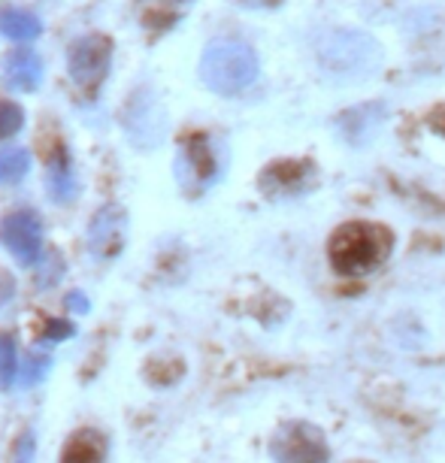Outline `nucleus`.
Segmentation results:
<instances>
[{
    "mask_svg": "<svg viewBox=\"0 0 445 463\" xmlns=\"http://www.w3.org/2000/svg\"><path fill=\"white\" fill-rule=\"evenodd\" d=\"M394 249V237L385 224L376 222H348L336 227L327 242V255L336 273L366 276L379 269Z\"/></svg>",
    "mask_w": 445,
    "mask_h": 463,
    "instance_id": "f257e3e1",
    "label": "nucleus"
},
{
    "mask_svg": "<svg viewBox=\"0 0 445 463\" xmlns=\"http://www.w3.org/2000/svg\"><path fill=\"white\" fill-rule=\"evenodd\" d=\"M200 80L209 91L233 98L258 80V55L249 43L213 40L200 58Z\"/></svg>",
    "mask_w": 445,
    "mask_h": 463,
    "instance_id": "f03ea898",
    "label": "nucleus"
},
{
    "mask_svg": "<svg viewBox=\"0 0 445 463\" xmlns=\"http://www.w3.org/2000/svg\"><path fill=\"white\" fill-rule=\"evenodd\" d=\"M224 173V148L215 137L191 134L179 148L176 158V179L185 188V194H204L213 188Z\"/></svg>",
    "mask_w": 445,
    "mask_h": 463,
    "instance_id": "7ed1b4c3",
    "label": "nucleus"
},
{
    "mask_svg": "<svg viewBox=\"0 0 445 463\" xmlns=\"http://www.w3.org/2000/svg\"><path fill=\"white\" fill-rule=\"evenodd\" d=\"M318 55L330 73H339V76H366V73H373L382 61L376 40L357 31L330 33V37L321 43Z\"/></svg>",
    "mask_w": 445,
    "mask_h": 463,
    "instance_id": "20e7f679",
    "label": "nucleus"
},
{
    "mask_svg": "<svg viewBox=\"0 0 445 463\" xmlns=\"http://www.w3.org/2000/svg\"><path fill=\"white\" fill-rule=\"evenodd\" d=\"M109 61H112V40L103 33H89L80 37L70 46L67 55V70L73 85L85 94H94L100 89V82L109 73Z\"/></svg>",
    "mask_w": 445,
    "mask_h": 463,
    "instance_id": "39448f33",
    "label": "nucleus"
},
{
    "mask_svg": "<svg viewBox=\"0 0 445 463\" xmlns=\"http://www.w3.org/2000/svg\"><path fill=\"white\" fill-rule=\"evenodd\" d=\"M270 454L279 463H327L330 451L318 427L307 421L282 424L270 439Z\"/></svg>",
    "mask_w": 445,
    "mask_h": 463,
    "instance_id": "423d86ee",
    "label": "nucleus"
},
{
    "mask_svg": "<svg viewBox=\"0 0 445 463\" xmlns=\"http://www.w3.org/2000/svg\"><path fill=\"white\" fill-rule=\"evenodd\" d=\"M0 242L24 267H33L43 255V218L33 209H15L0 222Z\"/></svg>",
    "mask_w": 445,
    "mask_h": 463,
    "instance_id": "0eeeda50",
    "label": "nucleus"
},
{
    "mask_svg": "<svg viewBox=\"0 0 445 463\" xmlns=\"http://www.w3.org/2000/svg\"><path fill=\"white\" fill-rule=\"evenodd\" d=\"M128 242V213L118 203L100 206L89 222V251L98 260H112L121 255Z\"/></svg>",
    "mask_w": 445,
    "mask_h": 463,
    "instance_id": "6e6552de",
    "label": "nucleus"
},
{
    "mask_svg": "<svg viewBox=\"0 0 445 463\" xmlns=\"http://www.w3.org/2000/svg\"><path fill=\"white\" fill-rule=\"evenodd\" d=\"M316 176L318 173L312 161H273L260 173L258 185L267 197H294L309 191Z\"/></svg>",
    "mask_w": 445,
    "mask_h": 463,
    "instance_id": "1a4fd4ad",
    "label": "nucleus"
},
{
    "mask_svg": "<svg viewBox=\"0 0 445 463\" xmlns=\"http://www.w3.org/2000/svg\"><path fill=\"white\" fill-rule=\"evenodd\" d=\"M4 73H6V85H10L13 91L33 94L40 89V82H43V58L33 49L19 46V49H13L10 55H6Z\"/></svg>",
    "mask_w": 445,
    "mask_h": 463,
    "instance_id": "9d476101",
    "label": "nucleus"
},
{
    "mask_svg": "<svg viewBox=\"0 0 445 463\" xmlns=\"http://www.w3.org/2000/svg\"><path fill=\"white\" fill-rule=\"evenodd\" d=\"M46 179H49V194L55 203H70V200H76V173H73V164H70L67 146L58 143L49 152Z\"/></svg>",
    "mask_w": 445,
    "mask_h": 463,
    "instance_id": "9b49d317",
    "label": "nucleus"
},
{
    "mask_svg": "<svg viewBox=\"0 0 445 463\" xmlns=\"http://www.w3.org/2000/svg\"><path fill=\"white\" fill-rule=\"evenodd\" d=\"M107 436L100 430H91V427H82L76 430L61 449V463H103L107 460Z\"/></svg>",
    "mask_w": 445,
    "mask_h": 463,
    "instance_id": "f8f14e48",
    "label": "nucleus"
},
{
    "mask_svg": "<svg viewBox=\"0 0 445 463\" xmlns=\"http://www.w3.org/2000/svg\"><path fill=\"white\" fill-rule=\"evenodd\" d=\"M0 33L13 43H31L43 33V22L28 10H19V6H4L0 10Z\"/></svg>",
    "mask_w": 445,
    "mask_h": 463,
    "instance_id": "ddd939ff",
    "label": "nucleus"
},
{
    "mask_svg": "<svg viewBox=\"0 0 445 463\" xmlns=\"http://www.w3.org/2000/svg\"><path fill=\"white\" fill-rule=\"evenodd\" d=\"M31 170L28 148H4L0 152V185H19Z\"/></svg>",
    "mask_w": 445,
    "mask_h": 463,
    "instance_id": "4468645a",
    "label": "nucleus"
},
{
    "mask_svg": "<svg viewBox=\"0 0 445 463\" xmlns=\"http://www.w3.org/2000/svg\"><path fill=\"white\" fill-rule=\"evenodd\" d=\"M366 109L370 107H357V109H348V112H343V130L348 137H352V143H364V139H370L373 134H376V128H379V121H382V109L379 116H373V118H364L366 116Z\"/></svg>",
    "mask_w": 445,
    "mask_h": 463,
    "instance_id": "2eb2a0df",
    "label": "nucleus"
},
{
    "mask_svg": "<svg viewBox=\"0 0 445 463\" xmlns=\"http://www.w3.org/2000/svg\"><path fill=\"white\" fill-rule=\"evenodd\" d=\"M19 375V348H15V339L0 334V388H10Z\"/></svg>",
    "mask_w": 445,
    "mask_h": 463,
    "instance_id": "dca6fc26",
    "label": "nucleus"
},
{
    "mask_svg": "<svg viewBox=\"0 0 445 463\" xmlns=\"http://www.w3.org/2000/svg\"><path fill=\"white\" fill-rule=\"evenodd\" d=\"M24 128V109L13 100H0V139H10Z\"/></svg>",
    "mask_w": 445,
    "mask_h": 463,
    "instance_id": "f3484780",
    "label": "nucleus"
},
{
    "mask_svg": "<svg viewBox=\"0 0 445 463\" xmlns=\"http://www.w3.org/2000/svg\"><path fill=\"white\" fill-rule=\"evenodd\" d=\"M167 4H170V0H155V6H146L143 22L146 24H158V28H170V24L179 19V13L167 10ZM173 4H185V0H173Z\"/></svg>",
    "mask_w": 445,
    "mask_h": 463,
    "instance_id": "a211bd4d",
    "label": "nucleus"
},
{
    "mask_svg": "<svg viewBox=\"0 0 445 463\" xmlns=\"http://www.w3.org/2000/svg\"><path fill=\"white\" fill-rule=\"evenodd\" d=\"M46 366L49 361L46 357H40V354H28L24 361L19 364V379L24 388H31V384H37L43 379V373H46Z\"/></svg>",
    "mask_w": 445,
    "mask_h": 463,
    "instance_id": "6ab92c4d",
    "label": "nucleus"
},
{
    "mask_svg": "<svg viewBox=\"0 0 445 463\" xmlns=\"http://www.w3.org/2000/svg\"><path fill=\"white\" fill-rule=\"evenodd\" d=\"M73 334H76V327L70 325V321L49 318V321H46V334H43V339H49V343H61V339H70Z\"/></svg>",
    "mask_w": 445,
    "mask_h": 463,
    "instance_id": "aec40b11",
    "label": "nucleus"
},
{
    "mask_svg": "<svg viewBox=\"0 0 445 463\" xmlns=\"http://www.w3.org/2000/svg\"><path fill=\"white\" fill-rule=\"evenodd\" d=\"M33 454H37V442H33V433L28 430L15 442V463H33Z\"/></svg>",
    "mask_w": 445,
    "mask_h": 463,
    "instance_id": "412c9836",
    "label": "nucleus"
},
{
    "mask_svg": "<svg viewBox=\"0 0 445 463\" xmlns=\"http://www.w3.org/2000/svg\"><path fill=\"white\" fill-rule=\"evenodd\" d=\"M64 303H67V309H73V312H89V309H91L89 297L80 294V291H70Z\"/></svg>",
    "mask_w": 445,
    "mask_h": 463,
    "instance_id": "4be33fe9",
    "label": "nucleus"
},
{
    "mask_svg": "<svg viewBox=\"0 0 445 463\" xmlns=\"http://www.w3.org/2000/svg\"><path fill=\"white\" fill-rule=\"evenodd\" d=\"M240 6H249V10H270V6H279L282 0H237Z\"/></svg>",
    "mask_w": 445,
    "mask_h": 463,
    "instance_id": "5701e85b",
    "label": "nucleus"
},
{
    "mask_svg": "<svg viewBox=\"0 0 445 463\" xmlns=\"http://www.w3.org/2000/svg\"><path fill=\"white\" fill-rule=\"evenodd\" d=\"M431 128L436 130V134H442V137H445V107L433 109V116H431Z\"/></svg>",
    "mask_w": 445,
    "mask_h": 463,
    "instance_id": "b1692460",
    "label": "nucleus"
}]
</instances>
